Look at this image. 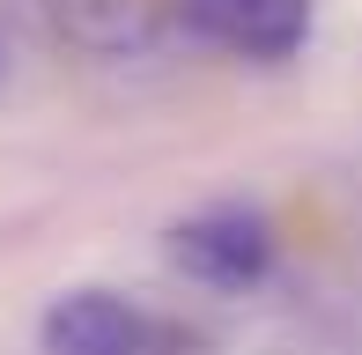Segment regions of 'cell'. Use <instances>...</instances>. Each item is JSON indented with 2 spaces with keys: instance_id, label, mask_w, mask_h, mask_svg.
Listing matches in <instances>:
<instances>
[{
  "instance_id": "6da1fadb",
  "label": "cell",
  "mask_w": 362,
  "mask_h": 355,
  "mask_svg": "<svg viewBox=\"0 0 362 355\" xmlns=\"http://www.w3.org/2000/svg\"><path fill=\"white\" fill-rule=\"evenodd\" d=\"M163 252L200 289H252V281H267V267H274V230L252 207H207V215L177 222Z\"/></svg>"
},
{
  "instance_id": "7a4b0ae2",
  "label": "cell",
  "mask_w": 362,
  "mask_h": 355,
  "mask_svg": "<svg viewBox=\"0 0 362 355\" xmlns=\"http://www.w3.org/2000/svg\"><path fill=\"white\" fill-rule=\"evenodd\" d=\"M148 318L111 289H67L37 318V355H141Z\"/></svg>"
},
{
  "instance_id": "3957f363",
  "label": "cell",
  "mask_w": 362,
  "mask_h": 355,
  "mask_svg": "<svg viewBox=\"0 0 362 355\" xmlns=\"http://www.w3.org/2000/svg\"><path fill=\"white\" fill-rule=\"evenodd\" d=\"M185 23L244 59H288L310 37V0H185Z\"/></svg>"
},
{
  "instance_id": "277c9868",
  "label": "cell",
  "mask_w": 362,
  "mask_h": 355,
  "mask_svg": "<svg viewBox=\"0 0 362 355\" xmlns=\"http://www.w3.org/2000/svg\"><path fill=\"white\" fill-rule=\"evenodd\" d=\"M52 15L81 52H104V59L148 45V0H52Z\"/></svg>"
}]
</instances>
